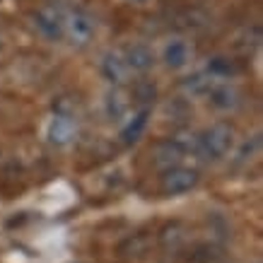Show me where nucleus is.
I'll list each match as a JSON object with an SVG mask.
<instances>
[{"label": "nucleus", "mask_w": 263, "mask_h": 263, "mask_svg": "<svg viewBox=\"0 0 263 263\" xmlns=\"http://www.w3.org/2000/svg\"><path fill=\"white\" fill-rule=\"evenodd\" d=\"M232 147H234V128L230 123H213L196 133V157L200 160H224Z\"/></svg>", "instance_id": "obj_1"}, {"label": "nucleus", "mask_w": 263, "mask_h": 263, "mask_svg": "<svg viewBox=\"0 0 263 263\" xmlns=\"http://www.w3.org/2000/svg\"><path fill=\"white\" fill-rule=\"evenodd\" d=\"M200 181L198 169L189 167V164H172V167L162 169L160 176V189L164 196H181V193L193 191Z\"/></svg>", "instance_id": "obj_2"}, {"label": "nucleus", "mask_w": 263, "mask_h": 263, "mask_svg": "<svg viewBox=\"0 0 263 263\" xmlns=\"http://www.w3.org/2000/svg\"><path fill=\"white\" fill-rule=\"evenodd\" d=\"M189 155H196V136H174L157 147V164L162 169L183 164Z\"/></svg>", "instance_id": "obj_3"}, {"label": "nucleus", "mask_w": 263, "mask_h": 263, "mask_svg": "<svg viewBox=\"0 0 263 263\" xmlns=\"http://www.w3.org/2000/svg\"><path fill=\"white\" fill-rule=\"evenodd\" d=\"M97 34V20L85 10H72L65 15V36L75 46H87Z\"/></svg>", "instance_id": "obj_4"}, {"label": "nucleus", "mask_w": 263, "mask_h": 263, "mask_svg": "<svg viewBox=\"0 0 263 263\" xmlns=\"http://www.w3.org/2000/svg\"><path fill=\"white\" fill-rule=\"evenodd\" d=\"M34 27L39 29V34L48 41H61L65 39V15L53 5L39 8L34 12Z\"/></svg>", "instance_id": "obj_5"}, {"label": "nucleus", "mask_w": 263, "mask_h": 263, "mask_svg": "<svg viewBox=\"0 0 263 263\" xmlns=\"http://www.w3.org/2000/svg\"><path fill=\"white\" fill-rule=\"evenodd\" d=\"M193 44L186 39H169L162 46V63L167 65L169 70H183L189 68L193 61Z\"/></svg>", "instance_id": "obj_6"}, {"label": "nucleus", "mask_w": 263, "mask_h": 263, "mask_svg": "<svg viewBox=\"0 0 263 263\" xmlns=\"http://www.w3.org/2000/svg\"><path fill=\"white\" fill-rule=\"evenodd\" d=\"M208 102L213 104V109H217V111H234V109H239L241 104V92L234 85H230V82H220L217 80L213 87H210V92H208Z\"/></svg>", "instance_id": "obj_7"}, {"label": "nucleus", "mask_w": 263, "mask_h": 263, "mask_svg": "<svg viewBox=\"0 0 263 263\" xmlns=\"http://www.w3.org/2000/svg\"><path fill=\"white\" fill-rule=\"evenodd\" d=\"M78 133V121L75 116L68 111H58L53 119H51V126H48V140L58 147L68 145Z\"/></svg>", "instance_id": "obj_8"}, {"label": "nucleus", "mask_w": 263, "mask_h": 263, "mask_svg": "<svg viewBox=\"0 0 263 263\" xmlns=\"http://www.w3.org/2000/svg\"><path fill=\"white\" fill-rule=\"evenodd\" d=\"M102 75L111 82L114 87H119L123 82H128L130 78V68L123 61V53L121 51H106L102 58Z\"/></svg>", "instance_id": "obj_9"}, {"label": "nucleus", "mask_w": 263, "mask_h": 263, "mask_svg": "<svg viewBox=\"0 0 263 263\" xmlns=\"http://www.w3.org/2000/svg\"><path fill=\"white\" fill-rule=\"evenodd\" d=\"M121 53L130 72H147L155 65V51L147 44H128L126 48H121Z\"/></svg>", "instance_id": "obj_10"}, {"label": "nucleus", "mask_w": 263, "mask_h": 263, "mask_svg": "<svg viewBox=\"0 0 263 263\" xmlns=\"http://www.w3.org/2000/svg\"><path fill=\"white\" fill-rule=\"evenodd\" d=\"M147 121H150V109L145 106V109H140V111H138L136 116H133V119L123 126V130H121L123 143H126V145L138 143V140H140V136L145 133V128H147Z\"/></svg>", "instance_id": "obj_11"}, {"label": "nucleus", "mask_w": 263, "mask_h": 263, "mask_svg": "<svg viewBox=\"0 0 263 263\" xmlns=\"http://www.w3.org/2000/svg\"><path fill=\"white\" fill-rule=\"evenodd\" d=\"M128 97L121 92L119 87H114V92L106 95V102H104V109H106V116L111 121H123L128 114Z\"/></svg>", "instance_id": "obj_12"}, {"label": "nucleus", "mask_w": 263, "mask_h": 263, "mask_svg": "<svg viewBox=\"0 0 263 263\" xmlns=\"http://www.w3.org/2000/svg\"><path fill=\"white\" fill-rule=\"evenodd\" d=\"M208 72L213 78H217V80H230V78H234L239 72V65L234 63L232 58L215 56V58H210V63H208Z\"/></svg>", "instance_id": "obj_13"}, {"label": "nucleus", "mask_w": 263, "mask_h": 263, "mask_svg": "<svg viewBox=\"0 0 263 263\" xmlns=\"http://www.w3.org/2000/svg\"><path fill=\"white\" fill-rule=\"evenodd\" d=\"M138 3H143V0H138Z\"/></svg>", "instance_id": "obj_14"}]
</instances>
